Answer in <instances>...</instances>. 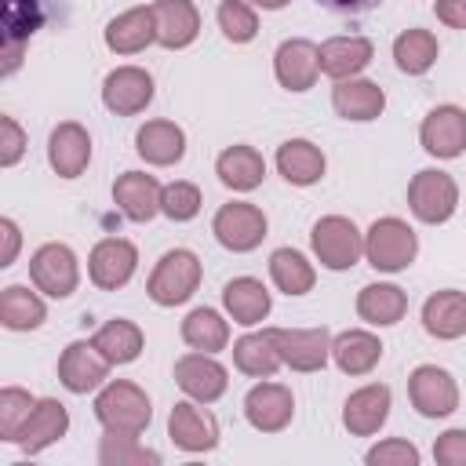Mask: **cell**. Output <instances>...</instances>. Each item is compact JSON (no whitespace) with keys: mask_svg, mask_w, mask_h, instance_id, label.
Masks as SVG:
<instances>
[{"mask_svg":"<svg viewBox=\"0 0 466 466\" xmlns=\"http://www.w3.org/2000/svg\"><path fill=\"white\" fill-rule=\"evenodd\" d=\"M408 400L422 419H448L459 408V382L448 368L419 364L408 375Z\"/></svg>","mask_w":466,"mask_h":466,"instance_id":"obj_8","label":"cell"},{"mask_svg":"<svg viewBox=\"0 0 466 466\" xmlns=\"http://www.w3.org/2000/svg\"><path fill=\"white\" fill-rule=\"evenodd\" d=\"M40 22H44V11L36 0H4V15H0L4 40L29 44V36L40 29Z\"/></svg>","mask_w":466,"mask_h":466,"instance_id":"obj_41","label":"cell"},{"mask_svg":"<svg viewBox=\"0 0 466 466\" xmlns=\"http://www.w3.org/2000/svg\"><path fill=\"white\" fill-rule=\"evenodd\" d=\"M331 360L339 364L342 375H368L382 360V342H379V335H371L364 328L339 331L331 339Z\"/></svg>","mask_w":466,"mask_h":466,"instance_id":"obj_31","label":"cell"},{"mask_svg":"<svg viewBox=\"0 0 466 466\" xmlns=\"http://www.w3.org/2000/svg\"><path fill=\"white\" fill-rule=\"evenodd\" d=\"M157 44L167 51H182L200 36V11L193 0H153Z\"/></svg>","mask_w":466,"mask_h":466,"instance_id":"obj_21","label":"cell"},{"mask_svg":"<svg viewBox=\"0 0 466 466\" xmlns=\"http://www.w3.org/2000/svg\"><path fill=\"white\" fill-rule=\"evenodd\" d=\"M182 342L200 353H218L229 346V320L211 306H197L182 320Z\"/></svg>","mask_w":466,"mask_h":466,"instance_id":"obj_36","label":"cell"},{"mask_svg":"<svg viewBox=\"0 0 466 466\" xmlns=\"http://www.w3.org/2000/svg\"><path fill=\"white\" fill-rule=\"evenodd\" d=\"M419 459H422L419 448L404 437H386V441L371 444L364 455L368 466H419Z\"/></svg>","mask_w":466,"mask_h":466,"instance_id":"obj_44","label":"cell"},{"mask_svg":"<svg viewBox=\"0 0 466 466\" xmlns=\"http://www.w3.org/2000/svg\"><path fill=\"white\" fill-rule=\"evenodd\" d=\"M167 437L175 448L200 455L218 448V419L200 404V400H178L167 415Z\"/></svg>","mask_w":466,"mask_h":466,"instance_id":"obj_13","label":"cell"},{"mask_svg":"<svg viewBox=\"0 0 466 466\" xmlns=\"http://www.w3.org/2000/svg\"><path fill=\"white\" fill-rule=\"evenodd\" d=\"M91 342L98 346V353H102L109 364H131V360H138V353H142V346H146V335H142V328H138L135 320L113 317V320H106V324L91 335Z\"/></svg>","mask_w":466,"mask_h":466,"instance_id":"obj_34","label":"cell"},{"mask_svg":"<svg viewBox=\"0 0 466 466\" xmlns=\"http://www.w3.org/2000/svg\"><path fill=\"white\" fill-rule=\"evenodd\" d=\"M404 313H408V295H404V288H397V284L379 280V284H364V288L357 291V317H360L364 324L390 328V324L404 320Z\"/></svg>","mask_w":466,"mask_h":466,"instance_id":"obj_33","label":"cell"},{"mask_svg":"<svg viewBox=\"0 0 466 466\" xmlns=\"http://www.w3.org/2000/svg\"><path fill=\"white\" fill-rule=\"evenodd\" d=\"M98 462L102 466H146V462H160V451L138 444V437H127V433H102L98 441Z\"/></svg>","mask_w":466,"mask_h":466,"instance_id":"obj_39","label":"cell"},{"mask_svg":"<svg viewBox=\"0 0 466 466\" xmlns=\"http://www.w3.org/2000/svg\"><path fill=\"white\" fill-rule=\"evenodd\" d=\"M433 459L441 466H466V430H444L433 441Z\"/></svg>","mask_w":466,"mask_h":466,"instance_id":"obj_46","label":"cell"},{"mask_svg":"<svg viewBox=\"0 0 466 466\" xmlns=\"http://www.w3.org/2000/svg\"><path fill=\"white\" fill-rule=\"evenodd\" d=\"M200 204H204L200 189H197L193 182H186V178L167 182L164 193H160V215H167L171 222H189V218H197V215H200Z\"/></svg>","mask_w":466,"mask_h":466,"instance_id":"obj_43","label":"cell"},{"mask_svg":"<svg viewBox=\"0 0 466 466\" xmlns=\"http://www.w3.org/2000/svg\"><path fill=\"white\" fill-rule=\"evenodd\" d=\"M251 7H262V11H280V7H288L291 0H248Z\"/></svg>","mask_w":466,"mask_h":466,"instance_id":"obj_50","label":"cell"},{"mask_svg":"<svg viewBox=\"0 0 466 466\" xmlns=\"http://www.w3.org/2000/svg\"><path fill=\"white\" fill-rule=\"evenodd\" d=\"M215 175H218V182H222L226 189H233V193H251V189H258L262 178H266V160H262V153H258L255 146L237 142V146H226V149L218 153Z\"/></svg>","mask_w":466,"mask_h":466,"instance_id":"obj_28","label":"cell"},{"mask_svg":"<svg viewBox=\"0 0 466 466\" xmlns=\"http://www.w3.org/2000/svg\"><path fill=\"white\" fill-rule=\"evenodd\" d=\"M295 415V397L284 382H255L244 397V419L258 433H280Z\"/></svg>","mask_w":466,"mask_h":466,"instance_id":"obj_17","label":"cell"},{"mask_svg":"<svg viewBox=\"0 0 466 466\" xmlns=\"http://www.w3.org/2000/svg\"><path fill=\"white\" fill-rule=\"evenodd\" d=\"M95 419L109 433L142 437L146 426H149V419H153V404H149V397H146L142 386H135L127 379H109L95 393Z\"/></svg>","mask_w":466,"mask_h":466,"instance_id":"obj_1","label":"cell"},{"mask_svg":"<svg viewBox=\"0 0 466 466\" xmlns=\"http://www.w3.org/2000/svg\"><path fill=\"white\" fill-rule=\"evenodd\" d=\"M422 328L426 335L444 339V342L462 339L466 335V291H455V288L433 291L422 302Z\"/></svg>","mask_w":466,"mask_h":466,"instance_id":"obj_29","label":"cell"},{"mask_svg":"<svg viewBox=\"0 0 466 466\" xmlns=\"http://www.w3.org/2000/svg\"><path fill=\"white\" fill-rule=\"evenodd\" d=\"M284 368L291 371H320L331 360V331L328 328H273Z\"/></svg>","mask_w":466,"mask_h":466,"instance_id":"obj_11","label":"cell"},{"mask_svg":"<svg viewBox=\"0 0 466 466\" xmlns=\"http://www.w3.org/2000/svg\"><path fill=\"white\" fill-rule=\"evenodd\" d=\"M218 29L229 44H248L258 33V15L248 0H222L218 4Z\"/></svg>","mask_w":466,"mask_h":466,"instance_id":"obj_42","label":"cell"},{"mask_svg":"<svg viewBox=\"0 0 466 466\" xmlns=\"http://www.w3.org/2000/svg\"><path fill=\"white\" fill-rule=\"evenodd\" d=\"M149 44H157V22H153V7L138 4L120 11L116 18L106 22V47L113 55H138Z\"/></svg>","mask_w":466,"mask_h":466,"instance_id":"obj_24","label":"cell"},{"mask_svg":"<svg viewBox=\"0 0 466 466\" xmlns=\"http://www.w3.org/2000/svg\"><path fill=\"white\" fill-rule=\"evenodd\" d=\"M266 229H269V222H266L262 208H255V204H248V200H229V204H222V208L215 211V218H211L215 240H218L226 251H237V255L255 251V248L266 240Z\"/></svg>","mask_w":466,"mask_h":466,"instance_id":"obj_7","label":"cell"},{"mask_svg":"<svg viewBox=\"0 0 466 466\" xmlns=\"http://www.w3.org/2000/svg\"><path fill=\"white\" fill-rule=\"evenodd\" d=\"M138 269V248L124 237H102L87 255V277L98 291L124 288Z\"/></svg>","mask_w":466,"mask_h":466,"instance_id":"obj_10","label":"cell"},{"mask_svg":"<svg viewBox=\"0 0 466 466\" xmlns=\"http://www.w3.org/2000/svg\"><path fill=\"white\" fill-rule=\"evenodd\" d=\"M324 149L313 146L309 138H288L277 146V171L284 175V182L291 186H313L324 178Z\"/></svg>","mask_w":466,"mask_h":466,"instance_id":"obj_30","label":"cell"},{"mask_svg":"<svg viewBox=\"0 0 466 466\" xmlns=\"http://www.w3.org/2000/svg\"><path fill=\"white\" fill-rule=\"evenodd\" d=\"M233 364H237V371H244L251 379H273L277 368L284 364L280 350H277V339H273V328L240 335L233 342Z\"/></svg>","mask_w":466,"mask_h":466,"instance_id":"obj_32","label":"cell"},{"mask_svg":"<svg viewBox=\"0 0 466 466\" xmlns=\"http://www.w3.org/2000/svg\"><path fill=\"white\" fill-rule=\"evenodd\" d=\"M47 164L58 178H80L91 164V135L76 120H62L47 135Z\"/></svg>","mask_w":466,"mask_h":466,"instance_id":"obj_16","label":"cell"},{"mask_svg":"<svg viewBox=\"0 0 466 466\" xmlns=\"http://www.w3.org/2000/svg\"><path fill=\"white\" fill-rule=\"evenodd\" d=\"M175 382L178 390L189 397V400H200V404H215L226 390H229V371L215 360V353H182L175 360Z\"/></svg>","mask_w":466,"mask_h":466,"instance_id":"obj_12","label":"cell"},{"mask_svg":"<svg viewBox=\"0 0 466 466\" xmlns=\"http://www.w3.org/2000/svg\"><path fill=\"white\" fill-rule=\"evenodd\" d=\"M433 11L448 29H466V0H437Z\"/></svg>","mask_w":466,"mask_h":466,"instance_id":"obj_48","label":"cell"},{"mask_svg":"<svg viewBox=\"0 0 466 466\" xmlns=\"http://www.w3.org/2000/svg\"><path fill=\"white\" fill-rule=\"evenodd\" d=\"M222 306H226V313H229L233 324L255 328V324H262L269 317L273 299H269V291H266L262 280H255V277H233L222 288Z\"/></svg>","mask_w":466,"mask_h":466,"instance_id":"obj_27","label":"cell"},{"mask_svg":"<svg viewBox=\"0 0 466 466\" xmlns=\"http://www.w3.org/2000/svg\"><path fill=\"white\" fill-rule=\"evenodd\" d=\"M135 153L153 167H171L186 157V131L175 120H146L135 135Z\"/></svg>","mask_w":466,"mask_h":466,"instance_id":"obj_26","label":"cell"},{"mask_svg":"<svg viewBox=\"0 0 466 466\" xmlns=\"http://www.w3.org/2000/svg\"><path fill=\"white\" fill-rule=\"evenodd\" d=\"M160 193L164 186L157 182V175H146V171H124L113 182V204L131 222H149L160 211Z\"/></svg>","mask_w":466,"mask_h":466,"instance_id":"obj_23","label":"cell"},{"mask_svg":"<svg viewBox=\"0 0 466 466\" xmlns=\"http://www.w3.org/2000/svg\"><path fill=\"white\" fill-rule=\"evenodd\" d=\"M390 404H393V393L386 382H368L360 390H353L342 404V426L353 433V437H375L386 419H390Z\"/></svg>","mask_w":466,"mask_h":466,"instance_id":"obj_18","label":"cell"},{"mask_svg":"<svg viewBox=\"0 0 466 466\" xmlns=\"http://www.w3.org/2000/svg\"><path fill=\"white\" fill-rule=\"evenodd\" d=\"M29 280L47 299H69L80 284V262L76 251L62 240H47L29 255Z\"/></svg>","mask_w":466,"mask_h":466,"instance_id":"obj_6","label":"cell"},{"mask_svg":"<svg viewBox=\"0 0 466 466\" xmlns=\"http://www.w3.org/2000/svg\"><path fill=\"white\" fill-rule=\"evenodd\" d=\"M66 430H69V411H66V404L55 400V397H40V400L33 404V411H29V419H25V426H22V433H18L15 444H18L25 455H40V451L51 448L55 441H62Z\"/></svg>","mask_w":466,"mask_h":466,"instance_id":"obj_22","label":"cell"},{"mask_svg":"<svg viewBox=\"0 0 466 466\" xmlns=\"http://www.w3.org/2000/svg\"><path fill=\"white\" fill-rule=\"evenodd\" d=\"M157 87L142 66H116L102 80V106L116 116H138L153 102Z\"/></svg>","mask_w":466,"mask_h":466,"instance_id":"obj_14","label":"cell"},{"mask_svg":"<svg viewBox=\"0 0 466 466\" xmlns=\"http://www.w3.org/2000/svg\"><path fill=\"white\" fill-rule=\"evenodd\" d=\"M25 153V131L15 116H0V164L15 167Z\"/></svg>","mask_w":466,"mask_h":466,"instance_id":"obj_45","label":"cell"},{"mask_svg":"<svg viewBox=\"0 0 466 466\" xmlns=\"http://www.w3.org/2000/svg\"><path fill=\"white\" fill-rule=\"evenodd\" d=\"M269 277H273L277 291H284V295H306L317 284L313 262L295 248H277L269 255Z\"/></svg>","mask_w":466,"mask_h":466,"instance_id":"obj_38","label":"cell"},{"mask_svg":"<svg viewBox=\"0 0 466 466\" xmlns=\"http://www.w3.org/2000/svg\"><path fill=\"white\" fill-rule=\"evenodd\" d=\"M317 4L328 7V11H368V7H375L382 0H317Z\"/></svg>","mask_w":466,"mask_h":466,"instance_id":"obj_49","label":"cell"},{"mask_svg":"<svg viewBox=\"0 0 466 466\" xmlns=\"http://www.w3.org/2000/svg\"><path fill=\"white\" fill-rule=\"evenodd\" d=\"M408 208L426 226L448 222L455 215V208H459V186H455V178L448 171H441V167L415 171L411 182H408Z\"/></svg>","mask_w":466,"mask_h":466,"instance_id":"obj_5","label":"cell"},{"mask_svg":"<svg viewBox=\"0 0 466 466\" xmlns=\"http://www.w3.org/2000/svg\"><path fill=\"white\" fill-rule=\"evenodd\" d=\"M200 277H204V266L200 258L189 251V248H171L157 258L149 280H146V295L157 302V306H182L197 295L200 288Z\"/></svg>","mask_w":466,"mask_h":466,"instance_id":"obj_2","label":"cell"},{"mask_svg":"<svg viewBox=\"0 0 466 466\" xmlns=\"http://www.w3.org/2000/svg\"><path fill=\"white\" fill-rule=\"evenodd\" d=\"M273 73L277 84L288 91H309L320 76V58H317V44L306 36H291L277 47L273 55Z\"/></svg>","mask_w":466,"mask_h":466,"instance_id":"obj_20","label":"cell"},{"mask_svg":"<svg viewBox=\"0 0 466 466\" xmlns=\"http://www.w3.org/2000/svg\"><path fill=\"white\" fill-rule=\"evenodd\" d=\"M317 58H320V73L331 76V80H350L357 73H364L375 58V44L368 36H357V33H346V36H328L320 47H317Z\"/></svg>","mask_w":466,"mask_h":466,"instance_id":"obj_19","label":"cell"},{"mask_svg":"<svg viewBox=\"0 0 466 466\" xmlns=\"http://www.w3.org/2000/svg\"><path fill=\"white\" fill-rule=\"evenodd\" d=\"M419 142L437 160H455L466 153V109L462 106H433L419 124Z\"/></svg>","mask_w":466,"mask_h":466,"instance_id":"obj_9","label":"cell"},{"mask_svg":"<svg viewBox=\"0 0 466 466\" xmlns=\"http://www.w3.org/2000/svg\"><path fill=\"white\" fill-rule=\"evenodd\" d=\"M419 255V237L415 229L397 218V215H386V218H375L364 233V258L368 266H375L379 273H400L415 262Z\"/></svg>","mask_w":466,"mask_h":466,"instance_id":"obj_3","label":"cell"},{"mask_svg":"<svg viewBox=\"0 0 466 466\" xmlns=\"http://www.w3.org/2000/svg\"><path fill=\"white\" fill-rule=\"evenodd\" d=\"M47 320V306L25 284H7L0 291V324L7 331H36Z\"/></svg>","mask_w":466,"mask_h":466,"instance_id":"obj_35","label":"cell"},{"mask_svg":"<svg viewBox=\"0 0 466 466\" xmlns=\"http://www.w3.org/2000/svg\"><path fill=\"white\" fill-rule=\"evenodd\" d=\"M109 360L98 353L95 342H69L58 357V382L69 390V393H91V390H102L109 382Z\"/></svg>","mask_w":466,"mask_h":466,"instance_id":"obj_15","label":"cell"},{"mask_svg":"<svg viewBox=\"0 0 466 466\" xmlns=\"http://www.w3.org/2000/svg\"><path fill=\"white\" fill-rule=\"evenodd\" d=\"M33 404H36V397L29 390H22V386H4L0 390V441H7V444L18 441Z\"/></svg>","mask_w":466,"mask_h":466,"instance_id":"obj_40","label":"cell"},{"mask_svg":"<svg viewBox=\"0 0 466 466\" xmlns=\"http://www.w3.org/2000/svg\"><path fill=\"white\" fill-rule=\"evenodd\" d=\"M0 240H4L0 269H7V266L18 258V248H22V233H18V222H15V218H0Z\"/></svg>","mask_w":466,"mask_h":466,"instance_id":"obj_47","label":"cell"},{"mask_svg":"<svg viewBox=\"0 0 466 466\" xmlns=\"http://www.w3.org/2000/svg\"><path fill=\"white\" fill-rule=\"evenodd\" d=\"M309 244H313L317 262L324 269H331V273L353 269L364 258V233L346 215H324V218H317L313 222V233H309Z\"/></svg>","mask_w":466,"mask_h":466,"instance_id":"obj_4","label":"cell"},{"mask_svg":"<svg viewBox=\"0 0 466 466\" xmlns=\"http://www.w3.org/2000/svg\"><path fill=\"white\" fill-rule=\"evenodd\" d=\"M331 106L342 120H357V124H368L375 116H382L386 109V91L375 84V80H364V76H350V80H335L331 87Z\"/></svg>","mask_w":466,"mask_h":466,"instance_id":"obj_25","label":"cell"},{"mask_svg":"<svg viewBox=\"0 0 466 466\" xmlns=\"http://www.w3.org/2000/svg\"><path fill=\"white\" fill-rule=\"evenodd\" d=\"M437 55H441V44H437V36H433L430 29L411 25V29H404V33L393 40V62H397V69L408 73V76L430 73L433 62H437Z\"/></svg>","mask_w":466,"mask_h":466,"instance_id":"obj_37","label":"cell"}]
</instances>
